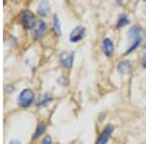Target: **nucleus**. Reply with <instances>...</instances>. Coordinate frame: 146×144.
Segmentation results:
<instances>
[{
	"label": "nucleus",
	"instance_id": "f257e3e1",
	"mask_svg": "<svg viewBox=\"0 0 146 144\" xmlns=\"http://www.w3.org/2000/svg\"><path fill=\"white\" fill-rule=\"evenodd\" d=\"M128 36L129 39L131 40V45H129V48L128 49L127 53H131L140 44L141 39H142V28L140 25H135V27H131V29L129 30Z\"/></svg>",
	"mask_w": 146,
	"mask_h": 144
},
{
	"label": "nucleus",
	"instance_id": "f03ea898",
	"mask_svg": "<svg viewBox=\"0 0 146 144\" xmlns=\"http://www.w3.org/2000/svg\"><path fill=\"white\" fill-rule=\"evenodd\" d=\"M34 92L30 89H25L21 93L20 96H19V103L23 107L29 106L34 100Z\"/></svg>",
	"mask_w": 146,
	"mask_h": 144
},
{
	"label": "nucleus",
	"instance_id": "7ed1b4c3",
	"mask_svg": "<svg viewBox=\"0 0 146 144\" xmlns=\"http://www.w3.org/2000/svg\"><path fill=\"white\" fill-rule=\"evenodd\" d=\"M22 23L27 29H31L35 27V16L31 11L27 10L22 12L21 15Z\"/></svg>",
	"mask_w": 146,
	"mask_h": 144
},
{
	"label": "nucleus",
	"instance_id": "20e7f679",
	"mask_svg": "<svg viewBox=\"0 0 146 144\" xmlns=\"http://www.w3.org/2000/svg\"><path fill=\"white\" fill-rule=\"evenodd\" d=\"M73 60H74V53L69 51L62 52L60 56V61L62 66L70 68L73 64Z\"/></svg>",
	"mask_w": 146,
	"mask_h": 144
},
{
	"label": "nucleus",
	"instance_id": "39448f33",
	"mask_svg": "<svg viewBox=\"0 0 146 144\" xmlns=\"http://www.w3.org/2000/svg\"><path fill=\"white\" fill-rule=\"evenodd\" d=\"M85 27H81V25H79V27H76L74 28V29L71 31V33L69 35V39L71 42H79L80 40H82V38L84 37L85 35Z\"/></svg>",
	"mask_w": 146,
	"mask_h": 144
},
{
	"label": "nucleus",
	"instance_id": "423d86ee",
	"mask_svg": "<svg viewBox=\"0 0 146 144\" xmlns=\"http://www.w3.org/2000/svg\"><path fill=\"white\" fill-rule=\"evenodd\" d=\"M46 23L43 21H38L34 27V32H33V38L34 39H40L45 35L46 32Z\"/></svg>",
	"mask_w": 146,
	"mask_h": 144
},
{
	"label": "nucleus",
	"instance_id": "0eeeda50",
	"mask_svg": "<svg viewBox=\"0 0 146 144\" xmlns=\"http://www.w3.org/2000/svg\"><path fill=\"white\" fill-rule=\"evenodd\" d=\"M113 129H114L113 126L109 125V126H108L106 129L103 131V133H101V135L98 137V139L96 140V144H106L108 139H109L110 134H111V133L113 131Z\"/></svg>",
	"mask_w": 146,
	"mask_h": 144
},
{
	"label": "nucleus",
	"instance_id": "6e6552de",
	"mask_svg": "<svg viewBox=\"0 0 146 144\" xmlns=\"http://www.w3.org/2000/svg\"><path fill=\"white\" fill-rule=\"evenodd\" d=\"M102 50L103 53L105 54V56H111L114 51V44L109 38H105L102 42Z\"/></svg>",
	"mask_w": 146,
	"mask_h": 144
},
{
	"label": "nucleus",
	"instance_id": "1a4fd4ad",
	"mask_svg": "<svg viewBox=\"0 0 146 144\" xmlns=\"http://www.w3.org/2000/svg\"><path fill=\"white\" fill-rule=\"evenodd\" d=\"M49 11V3L48 1H41L40 4L38 5V12L39 14L42 16V17H45V16L48 14Z\"/></svg>",
	"mask_w": 146,
	"mask_h": 144
},
{
	"label": "nucleus",
	"instance_id": "9d476101",
	"mask_svg": "<svg viewBox=\"0 0 146 144\" xmlns=\"http://www.w3.org/2000/svg\"><path fill=\"white\" fill-rule=\"evenodd\" d=\"M131 67V62L129 60H126V61H123V62H120V64L118 65V71L120 73H126L128 72Z\"/></svg>",
	"mask_w": 146,
	"mask_h": 144
},
{
	"label": "nucleus",
	"instance_id": "9b49d317",
	"mask_svg": "<svg viewBox=\"0 0 146 144\" xmlns=\"http://www.w3.org/2000/svg\"><path fill=\"white\" fill-rule=\"evenodd\" d=\"M52 96L50 94H43V96L40 98V100L38 101V103H37V105L38 106H46L49 104V102L52 100Z\"/></svg>",
	"mask_w": 146,
	"mask_h": 144
},
{
	"label": "nucleus",
	"instance_id": "f8f14e48",
	"mask_svg": "<svg viewBox=\"0 0 146 144\" xmlns=\"http://www.w3.org/2000/svg\"><path fill=\"white\" fill-rule=\"evenodd\" d=\"M53 28H54L55 33L60 36V20H58V17H56V15L53 16Z\"/></svg>",
	"mask_w": 146,
	"mask_h": 144
},
{
	"label": "nucleus",
	"instance_id": "ddd939ff",
	"mask_svg": "<svg viewBox=\"0 0 146 144\" xmlns=\"http://www.w3.org/2000/svg\"><path fill=\"white\" fill-rule=\"evenodd\" d=\"M129 20L128 19V17H127L126 15H121L118 21V27H125V25H129Z\"/></svg>",
	"mask_w": 146,
	"mask_h": 144
},
{
	"label": "nucleus",
	"instance_id": "4468645a",
	"mask_svg": "<svg viewBox=\"0 0 146 144\" xmlns=\"http://www.w3.org/2000/svg\"><path fill=\"white\" fill-rule=\"evenodd\" d=\"M45 124L44 123H40L38 125V127H37V129H36V133H35V135L34 137H38V136L41 135L42 133H44V131H45Z\"/></svg>",
	"mask_w": 146,
	"mask_h": 144
},
{
	"label": "nucleus",
	"instance_id": "2eb2a0df",
	"mask_svg": "<svg viewBox=\"0 0 146 144\" xmlns=\"http://www.w3.org/2000/svg\"><path fill=\"white\" fill-rule=\"evenodd\" d=\"M41 144H52V137L50 135H47L46 137L43 139Z\"/></svg>",
	"mask_w": 146,
	"mask_h": 144
},
{
	"label": "nucleus",
	"instance_id": "dca6fc26",
	"mask_svg": "<svg viewBox=\"0 0 146 144\" xmlns=\"http://www.w3.org/2000/svg\"><path fill=\"white\" fill-rule=\"evenodd\" d=\"M142 66L144 68H146V54L143 56V58H142Z\"/></svg>",
	"mask_w": 146,
	"mask_h": 144
},
{
	"label": "nucleus",
	"instance_id": "f3484780",
	"mask_svg": "<svg viewBox=\"0 0 146 144\" xmlns=\"http://www.w3.org/2000/svg\"><path fill=\"white\" fill-rule=\"evenodd\" d=\"M9 144H21L20 141H18V140H12L9 142Z\"/></svg>",
	"mask_w": 146,
	"mask_h": 144
}]
</instances>
